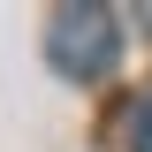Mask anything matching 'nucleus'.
<instances>
[{"instance_id": "nucleus-3", "label": "nucleus", "mask_w": 152, "mask_h": 152, "mask_svg": "<svg viewBox=\"0 0 152 152\" xmlns=\"http://www.w3.org/2000/svg\"><path fill=\"white\" fill-rule=\"evenodd\" d=\"M145 23H152V8H145Z\"/></svg>"}, {"instance_id": "nucleus-2", "label": "nucleus", "mask_w": 152, "mask_h": 152, "mask_svg": "<svg viewBox=\"0 0 152 152\" xmlns=\"http://www.w3.org/2000/svg\"><path fill=\"white\" fill-rule=\"evenodd\" d=\"M129 145H137V152H152V99L137 107V129H129Z\"/></svg>"}, {"instance_id": "nucleus-1", "label": "nucleus", "mask_w": 152, "mask_h": 152, "mask_svg": "<svg viewBox=\"0 0 152 152\" xmlns=\"http://www.w3.org/2000/svg\"><path fill=\"white\" fill-rule=\"evenodd\" d=\"M46 53H53V69L69 76V84L107 76L114 53H122V23H114V8H91V0L61 8V15L46 23Z\"/></svg>"}]
</instances>
